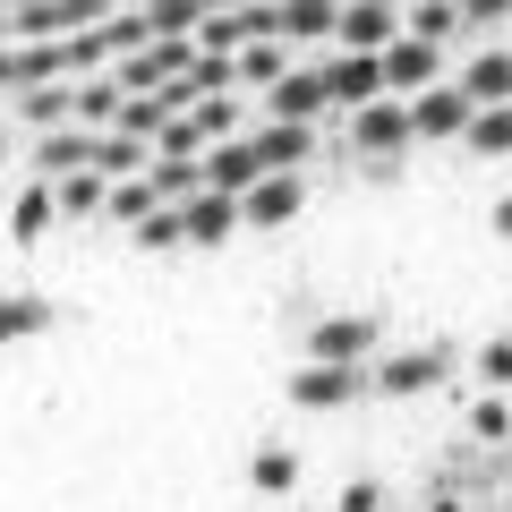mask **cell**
Instances as JSON below:
<instances>
[{
	"mask_svg": "<svg viewBox=\"0 0 512 512\" xmlns=\"http://www.w3.org/2000/svg\"><path fill=\"white\" fill-rule=\"evenodd\" d=\"M52 222H60V197H52V188H26V197H18V214H9V231H18V239H43V231H52Z\"/></svg>",
	"mask_w": 512,
	"mask_h": 512,
	"instance_id": "1",
	"label": "cell"
}]
</instances>
